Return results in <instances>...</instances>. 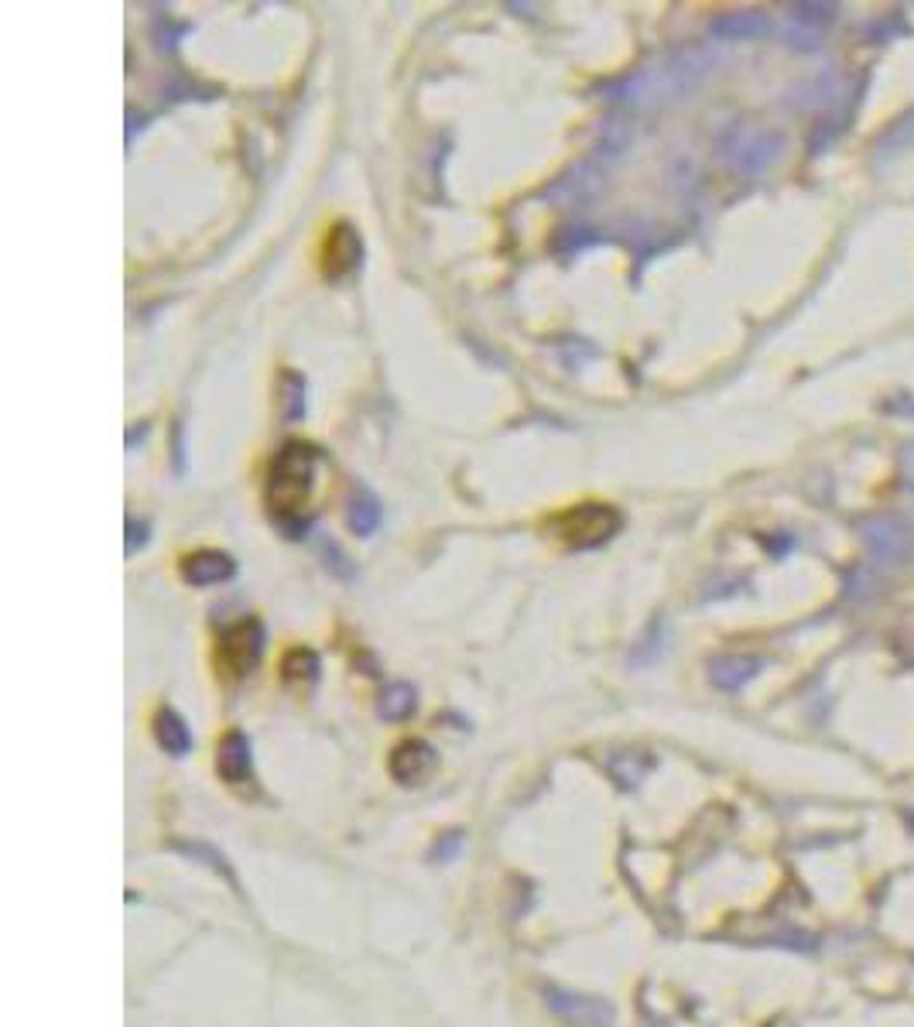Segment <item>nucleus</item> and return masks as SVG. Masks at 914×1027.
<instances>
[{"mask_svg":"<svg viewBox=\"0 0 914 1027\" xmlns=\"http://www.w3.org/2000/svg\"><path fill=\"white\" fill-rule=\"evenodd\" d=\"M415 710H419V692L404 682L387 685L377 698V716L387 720V723H404Z\"/></svg>","mask_w":914,"mask_h":1027,"instance_id":"obj_12","label":"nucleus"},{"mask_svg":"<svg viewBox=\"0 0 914 1027\" xmlns=\"http://www.w3.org/2000/svg\"><path fill=\"white\" fill-rule=\"evenodd\" d=\"M178 576L189 586H219V583H230L237 576V563H234V555H226V551L199 548V551L181 555Z\"/></svg>","mask_w":914,"mask_h":1027,"instance_id":"obj_7","label":"nucleus"},{"mask_svg":"<svg viewBox=\"0 0 914 1027\" xmlns=\"http://www.w3.org/2000/svg\"><path fill=\"white\" fill-rule=\"evenodd\" d=\"M168 850H175V853H186L189 860H196V863H206L216 877H223L226 883L234 887V891L240 894V883H237V873H234V867L226 863V857L223 853H216L209 843H171Z\"/></svg>","mask_w":914,"mask_h":1027,"instance_id":"obj_14","label":"nucleus"},{"mask_svg":"<svg viewBox=\"0 0 914 1027\" xmlns=\"http://www.w3.org/2000/svg\"><path fill=\"white\" fill-rule=\"evenodd\" d=\"M264 655V624L257 617H244L230 624L216 640V665L223 675L244 678L257 668Z\"/></svg>","mask_w":914,"mask_h":1027,"instance_id":"obj_3","label":"nucleus"},{"mask_svg":"<svg viewBox=\"0 0 914 1027\" xmlns=\"http://www.w3.org/2000/svg\"><path fill=\"white\" fill-rule=\"evenodd\" d=\"M360 257H363L360 229L346 219L333 223L323 241V254H318V267H323L326 282H343V277H350L360 267Z\"/></svg>","mask_w":914,"mask_h":1027,"instance_id":"obj_4","label":"nucleus"},{"mask_svg":"<svg viewBox=\"0 0 914 1027\" xmlns=\"http://www.w3.org/2000/svg\"><path fill=\"white\" fill-rule=\"evenodd\" d=\"M315 470H318V449L302 439L285 442L271 459L264 503H267L271 521L288 538H302L308 531V503L315 490Z\"/></svg>","mask_w":914,"mask_h":1027,"instance_id":"obj_1","label":"nucleus"},{"mask_svg":"<svg viewBox=\"0 0 914 1027\" xmlns=\"http://www.w3.org/2000/svg\"><path fill=\"white\" fill-rule=\"evenodd\" d=\"M757 662H747V658H729V662H716L712 668V682L723 685V688H737L744 685L750 675H754Z\"/></svg>","mask_w":914,"mask_h":1027,"instance_id":"obj_15","label":"nucleus"},{"mask_svg":"<svg viewBox=\"0 0 914 1027\" xmlns=\"http://www.w3.org/2000/svg\"><path fill=\"white\" fill-rule=\"evenodd\" d=\"M463 843H466V835L460 832V829H452V832H445V835H439V843L432 847V860H439V863H449L455 853L463 850Z\"/></svg>","mask_w":914,"mask_h":1027,"instance_id":"obj_16","label":"nucleus"},{"mask_svg":"<svg viewBox=\"0 0 914 1027\" xmlns=\"http://www.w3.org/2000/svg\"><path fill=\"white\" fill-rule=\"evenodd\" d=\"M346 525H350V531L353 535H360V538H367V535H374L377 531V525H381V500L363 487V483H356L353 490H350V503H346Z\"/></svg>","mask_w":914,"mask_h":1027,"instance_id":"obj_9","label":"nucleus"},{"mask_svg":"<svg viewBox=\"0 0 914 1027\" xmlns=\"http://www.w3.org/2000/svg\"><path fill=\"white\" fill-rule=\"evenodd\" d=\"M216 774L230 788H247L254 781V754L244 730H226L216 743Z\"/></svg>","mask_w":914,"mask_h":1027,"instance_id":"obj_6","label":"nucleus"},{"mask_svg":"<svg viewBox=\"0 0 914 1027\" xmlns=\"http://www.w3.org/2000/svg\"><path fill=\"white\" fill-rule=\"evenodd\" d=\"M435 764H439L435 746L429 740H419V736L401 740L391 751V757H387V771H391V777L397 784H422V781H429Z\"/></svg>","mask_w":914,"mask_h":1027,"instance_id":"obj_5","label":"nucleus"},{"mask_svg":"<svg viewBox=\"0 0 914 1027\" xmlns=\"http://www.w3.org/2000/svg\"><path fill=\"white\" fill-rule=\"evenodd\" d=\"M282 678L292 688H308L318 678V655L312 647H292L282 658Z\"/></svg>","mask_w":914,"mask_h":1027,"instance_id":"obj_13","label":"nucleus"},{"mask_svg":"<svg viewBox=\"0 0 914 1027\" xmlns=\"http://www.w3.org/2000/svg\"><path fill=\"white\" fill-rule=\"evenodd\" d=\"M155 740H158V746L165 754H171V757H186L189 751H193V733H189V726H186V720H181L175 710H158V716H155Z\"/></svg>","mask_w":914,"mask_h":1027,"instance_id":"obj_10","label":"nucleus"},{"mask_svg":"<svg viewBox=\"0 0 914 1027\" xmlns=\"http://www.w3.org/2000/svg\"><path fill=\"white\" fill-rule=\"evenodd\" d=\"M274 404L285 422H298L305 414V378L295 370H282L278 384H274Z\"/></svg>","mask_w":914,"mask_h":1027,"instance_id":"obj_11","label":"nucleus"},{"mask_svg":"<svg viewBox=\"0 0 914 1027\" xmlns=\"http://www.w3.org/2000/svg\"><path fill=\"white\" fill-rule=\"evenodd\" d=\"M623 528V514L613 503H600V500H586V503H572L552 518L544 521V531L552 535L559 545L572 548V551H589L607 545L617 531Z\"/></svg>","mask_w":914,"mask_h":1027,"instance_id":"obj_2","label":"nucleus"},{"mask_svg":"<svg viewBox=\"0 0 914 1027\" xmlns=\"http://www.w3.org/2000/svg\"><path fill=\"white\" fill-rule=\"evenodd\" d=\"M548 1007H552L562 1020L576 1024V1027H610L613 1024V1007L607 1000L597 997H579V994H566V990H548Z\"/></svg>","mask_w":914,"mask_h":1027,"instance_id":"obj_8","label":"nucleus"}]
</instances>
